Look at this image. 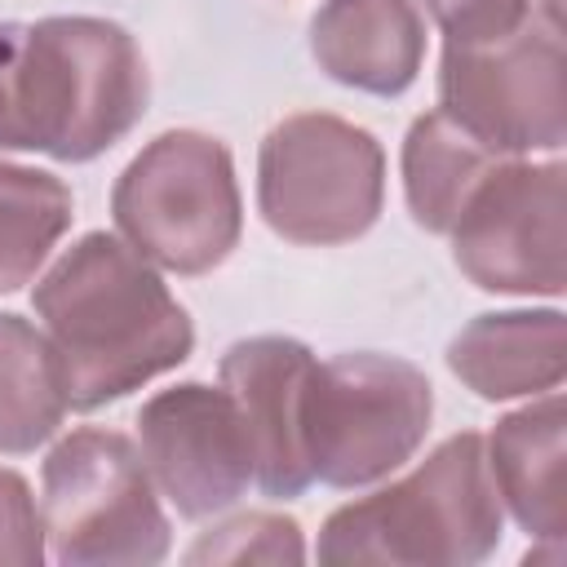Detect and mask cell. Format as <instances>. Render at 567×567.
I'll list each match as a JSON object with an SVG mask.
<instances>
[{"label": "cell", "mask_w": 567, "mask_h": 567, "mask_svg": "<svg viewBox=\"0 0 567 567\" xmlns=\"http://www.w3.org/2000/svg\"><path fill=\"white\" fill-rule=\"evenodd\" d=\"M146 62L120 22H0V151L97 159L146 115Z\"/></svg>", "instance_id": "obj_2"}, {"label": "cell", "mask_w": 567, "mask_h": 567, "mask_svg": "<svg viewBox=\"0 0 567 567\" xmlns=\"http://www.w3.org/2000/svg\"><path fill=\"white\" fill-rule=\"evenodd\" d=\"M439 111L492 155L558 151L567 142L563 35L549 18L483 44H443Z\"/></svg>", "instance_id": "obj_8"}, {"label": "cell", "mask_w": 567, "mask_h": 567, "mask_svg": "<svg viewBox=\"0 0 567 567\" xmlns=\"http://www.w3.org/2000/svg\"><path fill=\"white\" fill-rule=\"evenodd\" d=\"M137 443L155 487L182 518L230 509L252 483V447L226 385L182 381L137 412Z\"/></svg>", "instance_id": "obj_10"}, {"label": "cell", "mask_w": 567, "mask_h": 567, "mask_svg": "<svg viewBox=\"0 0 567 567\" xmlns=\"http://www.w3.org/2000/svg\"><path fill=\"white\" fill-rule=\"evenodd\" d=\"M40 523L53 563L66 567H151L168 558V518L155 478L120 430H71L40 470Z\"/></svg>", "instance_id": "obj_5"}, {"label": "cell", "mask_w": 567, "mask_h": 567, "mask_svg": "<svg viewBox=\"0 0 567 567\" xmlns=\"http://www.w3.org/2000/svg\"><path fill=\"white\" fill-rule=\"evenodd\" d=\"M434 385L394 354L350 350L315 359L306 385V461L328 487H368L416 456L430 434Z\"/></svg>", "instance_id": "obj_6"}, {"label": "cell", "mask_w": 567, "mask_h": 567, "mask_svg": "<svg viewBox=\"0 0 567 567\" xmlns=\"http://www.w3.org/2000/svg\"><path fill=\"white\" fill-rule=\"evenodd\" d=\"M306 558V540L297 518L284 514H239L230 523H217L213 532H204L190 549L186 563H301Z\"/></svg>", "instance_id": "obj_18"}, {"label": "cell", "mask_w": 567, "mask_h": 567, "mask_svg": "<svg viewBox=\"0 0 567 567\" xmlns=\"http://www.w3.org/2000/svg\"><path fill=\"white\" fill-rule=\"evenodd\" d=\"M563 159H496L452 221V257L483 292L563 297Z\"/></svg>", "instance_id": "obj_9"}, {"label": "cell", "mask_w": 567, "mask_h": 567, "mask_svg": "<svg viewBox=\"0 0 567 567\" xmlns=\"http://www.w3.org/2000/svg\"><path fill=\"white\" fill-rule=\"evenodd\" d=\"M0 563L40 567L44 563V523L35 496L18 470L0 465Z\"/></svg>", "instance_id": "obj_20"}, {"label": "cell", "mask_w": 567, "mask_h": 567, "mask_svg": "<svg viewBox=\"0 0 567 567\" xmlns=\"http://www.w3.org/2000/svg\"><path fill=\"white\" fill-rule=\"evenodd\" d=\"M385 204L381 142L328 111L279 120L257 155V208L288 244H350Z\"/></svg>", "instance_id": "obj_7"}, {"label": "cell", "mask_w": 567, "mask_h": 567, "mask_svg": "<svg viewBox=\"0 0 567 567\" xmlns=\"http://www.w3.org/2000/svg\"><path fill=\"white\" fill-rule=\"evenodd\" d=\"M447 368L461 377V385H470L487 403L558 390L567 372L563 315L558 310L478 315L452 337Z\"/></svg>", "instance_id": "obj_13"}, {"label": "cell", "mask_w": 567, "mask_h": 567, "mask_svg": "<svg viewBox=\"0 0 567 567\" xmlns=\"http://www.w3.org/2000/svg\"><path fill=\"white\" fill-rule=\"evenodd\" d=\"M75 199L62 177L0 159V292L35 279L53 244L66 235Z\"/></svg>", "instance_id": "obj_17"}, {"label": "cell", "mask_w": 567, "mask_h": 567, "mask_svg": "<svg viewBox=\"0 0 567 567\" xmlns=\"http://www.w3.org/2000/svg\"><path fill=\"white\" fill-rule=\"evenodd\" d=\"M447 44H483L518 31L536 9L532 0H425Z\"/></svg>", "instance_id": "obj_19"}, {"label": "cell", "mask_w": 567, "mask_h": 567, "mask_svg": "<svg viewBox=\"0 0 567 567\" xmlns=\"http://www.w3.org/2000/svg\"><path fill=\"white\" fill-rule=\"evenodd\" d=\"M310 53L337 84L399 97L425 62V22L412 0H323L310 18Z\"/></svg>", "instance_id": "obj_12"}, {"label": "cell", "mask_w": 567, "mask_h": 567, "mask_svg": "<svg viewBox=\"0 0 567 567\" xmlns=\"http://www.w3.org/2000/svg\"><path fill=\"white\" fill-rule=\"evenodd\" d=\"M563 394L545 390L540 403L501 416L483 443L501 505L527 536L549 545H563Z\"/></svg>", "instance_id": "obj_14"}, {"label": "cell", "mask_w": 567, "mask_h": 567, "mask_svg": "<svg viewBox=\"0 0 567 567\" xmlns=\"http://www.w3.org/2000/svg\"><path fill=\"white\" fill-rule=\"evenodd\" d=\"M501 527L505 514L483 434L461 430L408 478L332 509L319 532V563L474 567L501 545Z\"/></svg>", "instance_id": "obj_3"}, {"label": "cell", "mask_w": 567, "mask_h": 567, "mask_svg": "<svg viewBox=\"0 0 567 567\" xmlns=\"http://www.w3.org/2000/svg\"><path fill=\"white\" fill-rule=\"evenodd\" d=\"M496 159H509V155H492L443 111L416 115L403 137V195L416 226L447 235L465 195Z\"/></svg>", "instance_id": "obj_15"}, {"label": "cell", "mask_w": 567, "mask_h": 567, "mask_svg": "<svg viewBox=\"0 0 567 567\" xmlns=\"http://www.w3.org/2000/svg\"><path fill=\"white\" fill-rule=\"evenodd\" d=\"M66 390L49 337L22 315H0V452L22 456L58 434Z\"/></svg>", "instance_id": "obj_16"}, {"label": "cell", "mask_w": 567, "mask_h": 567, "mask_svg": "<svg viewBox=\"0 0 567 567\" xmlns=\"http://www.w3.org/2000/svg\"><path fill=\"white\" fill-rule=\"evenodd\" d=\"M120 235L159 270L208 275L230 257L244 230V204L230 151L195 128H168L146 142L111 190Z\"/></svg>", "instance_id": "obj_4"}, {"label": "cell", "mask_w": 567, "mask_h": 567, "mask_svg": "<svg viewBox=\"0 0 567 567\" xmlns=\"http://www.w3.org/2000/svg\"><path fill=\"white\" fill-rule=\"evenodd\" d=\"M217 372L248 430L252 483L275 501L301 496L315 483L301 439L306 385L315 372L310 346L292 337H248L221 354Z\"/></svg>", "instance_id": "obj_11"}, {"label": "cell", "mask_w": 567, "mask_h": 567, "mask_svg": "<svg viewBox=\"0 0 567 567\" xmlns=\"http://www.w3.org/2000/svg\"><path fill=\"white\" fill-rule=\"evenodd\" d=\"M35 315L53 346L66 408H106L186 363L190 315L155 266L106 230L80 235L35 284Z\"/></svg>", "instance_id": "obj_1"}]
</instances>
